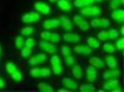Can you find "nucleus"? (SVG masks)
<instances>
[{
    "instance_id": "45",
    "label": "nucleus",
    "mask_w": 124,
    "mask_h": 92,
    "mask_svg": "<svg viewBox=\"0 0 124 92\" xmlns=\"http://www.w3.org/2000/svg\"><path fill=\"white\" fill-rule=\"evenodd\" d=\"M5 81L0 77V89H2L5 88Z\"/></svg>"
},
{
    "instance_id": "48",
    "label": "nucleus",
    "mask_w": 124,
    "mask_h": 92,
    "mask_svg": "<svg viewBox=\"0 0 124 92\" xmlns=\"http://www.w3.org/2000/svg\"><path fill=\"white\" fill-rule=\"evenodd\" d=\"M121 33H122V35H124V26H122L121 27Z\"/></svg>"
},
{
    "instance_id": "16",
    "label": "nucleus",
    "mask_w": 124,
    "mask_h": 92,
    "mask_svg": "<svg viewBox=\"0 0 124 92\" xmlns=\"http://www.w3.org/2000/svg\"><path fill=\"white\" fill-rule=\"evenodd\" d=\"M119 84V80L118 79H112L109 81L107 82L104 84L103 87L104 89H106L107 90H110L111 91L112 90L116 88Z\"/></svg>"
},
{
    "instance_id": "1",
    "label": "nucleus",
    "mask_w": 124,
    "mask_h": 92,
    "mask_svg": "<svg viewBox=\"0 0 124 92\" xmlns=\"http://www.w3.org/2000/svg\"><path fill=\"white\" fill-rule=\"evenodd\" d=\"M80 13L86 16H99L101 15L102 11L97 6H87L82 8Z\"/></svg>"
},
{
    "instance_id": "41",
    "label": "nucleus",
    "mask_w": 124,
    "mask_h": 92,
    "mask_svg": "<svg viewBox=\"0 0 124 92\" xmlns=\"http://www.w3.org/2000/svg\"><path fill=\"white\" fill-rule=\"evenodd\" d=\"M97 37L99 39L102 41H106V40L108 39L107 35V32L106 31H101L97 35Z\"/></svg>"
},
{
    "instance_id": "49",
    "label": "nucleus",
    "mask_w": 124,
    "mask_h": 92,
    "mask_svg": "<svg viewBox=\"0 0 124 92\" xmlns=\"http://www.w3.org/2000/svg\"><path fill=\"white\" fill-rule=\"evenodd\" d=\"M49 1H50L51 2H57L58 0H49Z\"/></svg>"
},
{
    "instance_id": "27",
    "label": "nucleus",
    "mask_w": 124,
    "mask_h": 92,
    "mask_svg": "<svg viewBox=\"0 0 124 92\" xmlns=\"http://www.w3.org/2000/svg\"><path fill=\"white\" fill-rule=\"evenodd\" d=\"M107 32L108 38L109 39H113L116 38V37H118L119 35V33L118 32V31L116 29H115V28L109 30L108 31H107Z\"/></svg>"
},
{
    "instance_id": "14",
    "label": "nucleus",
    "mask_w": 124,
    "mask_h": 92,
    "mask_svg": "<svg viewBox=\"0 0 124 92\" xmlns=\"http://www.w3.org/2000/svg\"><path fill=\"white\" fill-rule=\"evenodd\" d=\"M89 63L91 66L96 68H103L105 66V63L98 57H91L89 60Z\"/></svg>"
},
{
    "instance_id": "35",
    "label": "nucleus",
    "mask_w": 124,
    "mask_h": 92,
    "mask_svg": "<svg viewBox=\"0 0 124 92\" xmlns=\"http://www.w3.org/2000/svg\"><path fill=\"white\" fill-rule=\"evenodd\" d=\"M61 40V36L60 34L57 33H52V35L50 37L48 42L51 43H57Z\"/></svg>"
},
{
    "instance_id": "6",
    "label": "nucleus",
    "mask_w": 124,
    "mask_h": 92,
    "mask_svg": "<svg viewBox=\"0 0 124 92\" xmlns=\"http://www.w3.org/2000/svg\"><path fill=\"white\" fill-rule=\"evenodd\" d=\"M46 59H47V56L45 54L40 53L31 57L29 60V63L30 65L32 66H38L44 62Z\"/></svg>"
},
{
    "instance_id": "36",
    "label": "nucleus",
    "mask_w": 124,
    "mask_h": 92,
    "mask_svg": "<svg viewBox=\"0 0 124 92\" xmlns=\"http://www.w3.org/2000/svg\"><path fill=\"white\" fill-rule=\"evenodd\" d=\"M109 2V8L112 10L118 9V7L120 5L121 0H110Z\"/></svg>"
},
{
    "instance_id": "50",
    "label": "nucleus",
    "mask_w": 124,
    "mask_h": 92,
    "mask_svg": "<svg viewBox=\"0 0 124 92\" xmlns=\"http://www.w3.org/2000/svg\"><path fill=\"white\" fill-rule=\"evenodd\" d=\"M69 90H58V92H68Z\"/></svg>"
},
{
    "instance_id": "11",
    "label": "nucleus",
    "mask_w": 124,
    "mask_h": 92,
    "mask_svg": "<svg viewBox=\"0 0 124 92\" xmlns=\"http://www.w3.org/2000/svg\"><path fill=\"white\" fill-rule=\"evenodd\" d=\"M73 50L76 54H81V55L90 56L93 53V51H92V49L88 48L87 46H76Z\"/></svg>"
},
{
    "instance_id": "34",
    "label": "nucleus",
    "mask_w": 124,
    "mask_h": 92,
    "mask_svg": "<svg viewBox=\"0 0 124 92\" xmlns=\"http://www.w3.org/2000/svg\"><path fill=\"white\" fill-rule=\"evenodd\" d=\"M50 63H51V65L52 66H57V65H58V64H60L61 63L60 57L58 55L53 56L51 57V59H50Z\"/></svg>"
},
{
    "instance_id": "3",
    "label": "nucleus",
    "mask_w": 124,
    "mask_h": 92,
    "mask_svg": "<svg viewBox=\"0 0 124 92\" xmlns=\"http://www.w3.org/2000/svg\"><path fill=\"white\" fill-rule=\"evenodd\" d=\"M39 46L44 50L48 54H53L57 51V48L55 45L50 42L47 41H41L39 43Z\"/></svg>"
},
{
    "instance_id": "25",
    "label": "nucleus",
    "mask_w": 124,
    "mask_h": 92,
    "mask_svg": "<svg viewBox=\"0 0 124 92\" xmlns=\"http://www.w3.org/2000/svg\"><path fill=\"white\" fill-rule=\"evenodd\" d=\"M10 75H11V78L16 82H21V80L22 79V74L21 72L19 71L18 69Z\"/></svg>"
},
{
    "instance_id": "18",
    "label": "nucleus",
    "mask_w": 124,
    "mask_h": 92,
    "mask_svg": "<svg viewBox=\"0 0 124 92\" xmlns=\"http://www.w3.org/2000/svg\"><path fill=\"white\" fill-rule=\"evenodd\" d=\"M57 5L60 9L64 11H70L72 9V6L68 0H58Z\"/></svg>"
},
{
    "instance_id": "24",
    "label": "nucleus",
    "mask_w": 124,
    "mask_h": 92,
    "mask_svg": "<svg viewBox=\"0 0 124 92\" xmlns=\"http://www.w3.org/2000/svg\"><path fill=\"white\" fill-rule=\"evenodd\" d=\"M103 48L104 51L107 53L112 54L114 53L115 51V46L113 45L109 42H106L103 45Z\"/></svg>"
},
{
    "instance_id": "23",
    "label": "nucleus",
    "mask_w": 124,
    "mask_h": 92,
    "mask_svg": "<svg viewBox=\"0 0 124 92\" xmlns=\"http://www.w3.org/2000/svg\"><path fill=\"white\" fill-rule=\"evenodd\" d=\"M96 89V87L92 84L82 85L79 87V92H94Z\"/></svg>"
},
{
    "instance_id": "31",
    "label": "nucleus",
    "mask_w": 124,
    "mask_h": 92,
    "mask_svg": "<svg viewBox=\"0 0 124 92\" xmlns=\"http://www.w3.org/2000/svg\"><path fill=\"white\" fill-rule=\"evenodd\" d=\"M51 71L49 68H46V67H43L40 68V77H47L51 76Z\"/></svg>"
},
{
    "instance_id": "21",
    "label": "nucleus",
    "mask_w": 124,
    "mask_h": 92,
    "mask_svg": "<svg viewBox=\"0 0 124 92\" xmlns=\"http://www.w3.org/2000/svg\"><path fill=\"white\" fill-rule=\"evenodd\" d=\"M87 44L90 48L93 49H97L100 47V42L98 41V40L95 37H90L87 39Z\"/></svg>"
},
{
    "instance_id": "43",
    "label": "nucleus",
    "mask_w": 124,
    "mask_h": 92,
    "mask_svg": "<svg viewBox=\"0 0 124 92\" xmlns=\"http://www.w3.org/2000/svg\"><path fill=\"white\" fill-rule=\"evenodd\" d=\"M116 46L117 47L118 49L122 50L124 49V38L122 37L119 39L118 41L116 42Z\"/></svg>"
},
{
    "instance_id": "26",
    "label": "nucleus",
    "mask_w": 124,
    "mask_h": 92,
    "mask_svg": "<svg viewBox=\"0 0 124 92\" xmlns=\"http://www.w3.org/2000/svg\"><path fill=\"white\" fill-rule=\"evenodd\" d=\"M34 32V29L31 27H24L21 30V34L23 36L29 37Z\"/></svg>"
},
{
    "instance_id": "39",
    "label": "nucleus",
    "mask_w": 124,
    "mask_h": 92,
    "mask_svg": "<svg viewBox=\"0 0 124 92\" xmlns=\"http://www.w3.org/2000/svg\"><path fill=\"white\" fill-rule=\"evenodd\" d=\"M52 35V33L49 32L48 31H43L41 33V34H40V37L42 39L44 40V41H48L49 39H50V37Z\"/></svg>"
},
{
    "instance_id": "2",
    "label": "nucleus",
    "mask_w": 124,
    "mask_h": 92,
    "mask_svg": "<svg viewBox=\"0 0 124 92\" xmlns=\"http://www.w3.org/2000/svg\"><path fill=\"white\" fill-rule=\"evenodd\" d=\"M73 20L76 26L83 31H87L90 28V25L88 23L87 20L80 16L75 15L73 17Z\"/></svg>"
},
{
    "instance_id": "33",
    "label": "nucleus",
    "mask_w": 124,
    "mask_h": 92,
    "mask_svg": "<svg viewBox=\"0 0 124 92\" xmlns=\"http://www.w3.org/2000/svg\"><path fill=\"white\" fill-rule=\"evenodd\" d=\"M30 54H31V49L27 47L24 46L21 51V56L23 58H27V57H29Z\"/></svg>"
},
{
    "instance_id": "42",
    "label": "nucleus",
    "mask_w": 124,
    "mask_h": 92,
    "mask_svg": "<svg viewBox=\"0 0 124 92\" xmlns=\"http://www.w3.org/2000/svg\"><path fill=\"white\" fill-rule=\"evenodd\" d=\"M100 19L98 18H94L90 21V25L93 28H96L100 27Z\"/></svg>"
},
{
    "instance_id": "15",
    "label": "nucleus",
    "mask_w": 124,
    "mask_h": 92,
    "mask_svg": "<svg viewBox=\"0 0 124 92\" xmlns=\"http://www.w3.org/2000/svg\"><path fill=\"white\" fill-rule=\"evenodd\" d=\"M111 17L114 20L119 22H124V11L123 9H115L112 12Z\"/></svg>"
},
{
    "instance_id": "37",
    "label": "nucleus",
    "mask_w": 124,
    "mask_h": 92,
    "mask_svg": "<svg viewBox=\"0 0 124 92\" xmlns=\"http://www.w3.org/2000/svg\"><path fill=\"white\" fill-rule=\"evenodd\" d=\"M30 75L33 78H39L40 77V68H34L30 70Z\"/></svg>"
},
{
    "instance_id": "9",
    "label": "nucleus",
    "mask_w": 124,
    "mask_h": 92,
    "mask_svg": "<svg viewBox=\"0 0 124 92\" xmlns=\"http://www.w3.org/2000/svg\"><path fill=\"white\" fill-rule=\"evenodd\" d=\"M34 8L38 12L43 15H48L50 11V7L43 2H37L34 4Z\"/></svg>"
},
{
    "instance_id": "47",
    "label": "nucleus",
    "mask_w": 124,
    "mask_h": 92,
    "mask_svg": "<svg viewBox=\"0 0 124 92\" xmlns=\"http://www.w3.org/2000/svg\"><path fill=\"white\" fill-rule=\"evenodd\" d=\"M94 2H103V0H93Z\"/></svg>"
},
{
    "instance_id": "12",
    "label": "nucleus",
    "mask_w": 124,
    "mask_h": 92,
    "mask_svg": "<svg viewBox=\"0 0 124 92\" xmlns=\"http://www.w3.org/2000/svg\"><path fill=\"white\" fill-rule=\"evenodd\" d=\"M121 72L119 70H108L104 72L103 78L104 79H109L119 77L121 75Z\"/></svg>"
},
{
    "instance_id": "7",
    "label": "nucleus",
    "mask_w": 124,
    "mask_h": 92,
    "mask_svg": "<svg viewBox=\"0 0 124 92\" xmlns=\"http://www.w3.org/2000/svg\"><path fill=\"white\" fill-rule=\"evenodd\" d=\"M63 39L65 42L70 44H76L80 40V37L75 33H67L62 35Z\"/></svg>"
},
{
    "instance_id": "22",
    "label": "nucleus",
    "mask_w": 124,
    "mask_h": 92,
    "mask_svg": "<svg viewBox=\"0 0 124 92\" xmlns=\"http://www.w3.org/2000/svg\"><path fill=\"white\" fill-rule=\"evenodd\" d=\"M38 89L41 92H54L53 86L44 82H40L38 85Z\"/></svg>"
},
{
    "instance_id": "51",
    "label": "nucleus",
    "mask_w": 124,
    "mask_h": 92,
    "mask_svg": "<svg viewBox=\"0 0 124 92\" xmlns=\"http://www.w3.org/2000/svg\"><path fill=\"white\" fill-rule=\"evenodd\" d=\"M1 45H0V55H1Z\"/></svg>"
},
{
    "instance_id": "17",
    "label": "nucleus",
    "mask_w": 124,
    "mask_h": 92,
    "mask_svg": "<svg viewBox=\"0 0 124 92\" xmlns=\"http://www.w3.org/2000/svg\"><path fill=\"white\" fill-rule=\"evenodd\" d=\"M60 19L61 22L62 23V27L64 29L67 30V31H70V30L72 29L73 25L70 18H67V17L65 16H63L61 17Z\"/></svg>"
},
{
    "instance_id": "46",
    "label": "nucleus",
    "mask_w": 124,
    "mask_h": 92,
    "mask_svg": "<svg viewBox=\"0 0 124 92\" xmlns=\"http://www.w3.org/2000/svg\"><path fill=\"white\" fill-rule=\"evenodd\" d=\"M112 92H121L122 91V90H121V87H116V88H115L114 89H113V90H111Z\"/></svg>"
},
{
    "instance_id": "52",
    "label": "nucleus",
    "mask_w": 124,
    "mask_h": 92,
    "mask_svg": "<svg viewBox=\"0 0 124 92\" xmlns=\"http://www.w3.org/2000/svg\"><path fill=\"white\" fill-rule=\"evenodd\" d=\"M108 1H110V0H108Z\"/></svg>"
},
{
    "instance_id": "20",
    "label": "nucleus",
    "mask_w": 124,
    "mask_h": 92,
    "mask_svg": "<svg viewBox=\"0 0 124 92\" xmlns=\"http://www.w3.org/2000/svg\"><path fill=\"white\" fill-rule=\"evenodd\" d=\"M106 66L111 68H116L118 66L116 59L114 56H108L107 57Z\"/></svg>"
},
{
    "instance_id": "4",
    "label": "nucleus",
    "mask_w": 124,
    "mask_h": 92,
    "mask_svg": "<svg viewBox=\"0 0 124 92\" xmlns=\"http://www.w3.org/2000/svg\"><path fill=\"white\" fill-rule=\"evenodd\" d=\"M40 18V14L35 12H30L24 14L22 18V20L24 23H30L38 21Z\"/></svg>"
},
{
    "instance_id": "10",
    "label": "nucleus",
    "mask_w": 124,
    "mask_h": 92,
    "mask_svg": "<svg viewBox=\"0 0 124 92\" xmlns=\"http://www.w3.org/2000/svg\"><path fill=\"white\" fill-rule=\"evenodd\" d=\"M97 70L92 66H88L86 69V78L90 82H94L97 78Z\"/></svg>"
},
{
    "instance_id": "28",
    "label": "nucleus",
    "mask_w": 124,
    "mask_h": 92,
    "mask_svg": "<svg viewBox=\"0 0 124 92\" xmlns=\"http://www.w3.org/2000/svg\"><path fill=\"white\" fill-rule=\"evenodd\" d=\"M24 46L31 49H33L35 46V41L32 38H27L24 42Z\"/></svg>"
},
{
    "instance_id": "30",
    "label": "nucleus",
    "mask_w": 124,
    "mask_h": 92,
    "mask_svg": "<svg viewBox=\"0 0 124 92\" xmlns=\"http://www.w3.org/2000/svg\"><path fill=\"white\" fill-rule=\"evenodd\" d=\"M24 39L21 36H18L15 39V45L18 49H21L24 45Z\"/></svg>"
},
{
    "instance_id": "40",
    "label": "nucleus",
    "mask_w": 124,
    "mask_h": 92,
    "mask_svg": "<svg viewBox=\"0 0 124 92\" xmlns=\"http://www.w3.org/2000/svg\"><path fill=\"white\" fill-rule=\"evenodd\" d=\"M110 25V21L108 19L106 18H102L100 19V27H101L103 28H106L108 27Z\"/></svg>"
},
{
    "instance_id": "19",
    "label": "nucleus",
    "mask_w": 124,
    "mask_h": 92,
    "mask_svg": "<svg viewBox=\"0 0 124 92\" xmlns=\"http://www.w3.org/2000/svg\"><path fill=\"white\" fill-rule=\"evenodd\" d=\"M94 3L93 0H75L73 5L77 8H83Z\"/></svg>"
},
{
    "instance_id": "32",
    "label": "nucleus",
    "mask_w": 124,
    "mask_h": 92,
    "mask_svg": "<svg viewBox=\"0 0 124 92\" xmlns=\"http://www.w3.org/2000/svg\"><path fill=\"white\" fill-rule=\"evenodd\" d=\"M61 54L63 56L65 57L71 54V51H70V48L67 45H64L62 46L61 49Z\"/></svg>"
},
{
    "instance_id": "5",
    "label": "nucleus",
    "mask_w": 124,
    "mask_h": 92,
    "mask_svg": "<svg viewBox=\"0 0 124 92\" xmlns=\"http://www.w3.org/2000/svg\"><path fill=\"white\" fill-rule=\"evenodd\" d=\"M62 84L66 89L69 90H75L78 88V85L70 78L64 77L62 78Z\"/></svg>"
},
{
    "instance_id": "13",
    "label": "nucleus",
    "mask_w": 124,
    "mask_h": 92,
    "mask_svg": "<svg viewBox=\"0 0 124 92\" xmlns=\"http://www.w3.org/2000/svg\"><path fill=\"white\" fill-rule=\"evenodd\" d=\"M72 74L73 77L77 79L80 80L83 79V71H82V68L79 64H75L73 66L71 70Z\"/></svg>"
},
{
    "instance_id": "38",
    "label": "nucleus",
    "mask_w": 124,
    "mask_h": 92,
    "mask_svg": "<svg viewBox=\"0 0 124 92\" xmlns=\"http://www.w3.org/2000/svg\"><path fill=\"white\" fill-rule=\"evenodd\" d=\"M53 73L55 75H59L62 73V67L61 64H58V65L53 66Z\"/></svg>"
},
{
    "instance_id": "8",
    "label": "nucleus",
    "mask_w": 124,
    "mask_h": 92,
    "mask_svg": "<svg viewBox=\"0 0 124 92\" xmlns=\"http://www.w3.org/2000/svg\"><path fill=\"white\" fill-rule=\"evenodd\" d=\"M60 24L61 21L58 19L46 20L43 22V27L46 30L54 29L58 28L60 26Z\"/></svg>"
},
{
    "instance_id": "44",
    "label": "nucleus",
    "mask_w": 124,
    "mask_h": 92,
    "mask_svg": "<svg viewBox=\"0 0 124 92\" xmlns=\"http://www.w3.org/2000/svg\"><path fill=\"white\" fill-rule=\"evenodd\" d=\"M75 63V58L72 56H68L66 57L65 59V63L68 66H71L72 65L73 63Z\"/></svg>"
},
{
    "instance_id": "29",
    "label": "nucleus",
    "mask_w": 124,
    "mask_h": 92,
    "mask_svg": "<svg viewBox=\"0 0 124 92\" xmlns=\"http://www.w3.org/2000/svg\"><path fill=\"white\" fill-rule=\"evenodd\" d=\"M17 70V67L13 63L9 62L7 63L6 65V71L8 74H11L12 72Z\"/></svg>"
}]
</instances>
